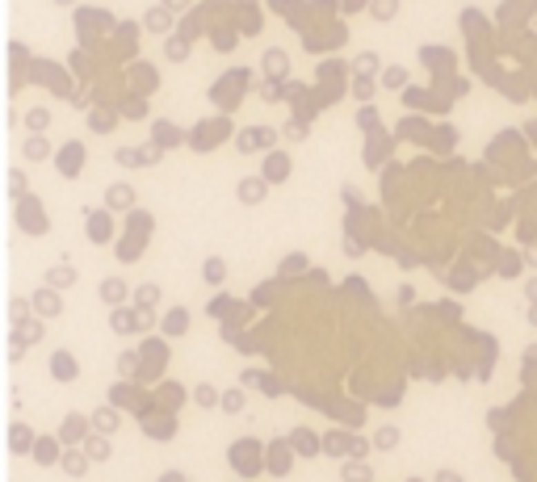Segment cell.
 Listing matches in <instances>:
<instances>
[{"instance_id": "6da1fadb", "label": "cell", "mask_w": 537, "mask_h": 482, "mask_svg": "<svg viewBox=\"0 0 537 482\" xmlns=\"http://www.w3.org/2000/svg\"><path fill=\"white\" fill-rule=\"evenodd\" d=\"M529 294H533V298H537V281H533V285H529Z\"/></svg>"}]
</instances>
